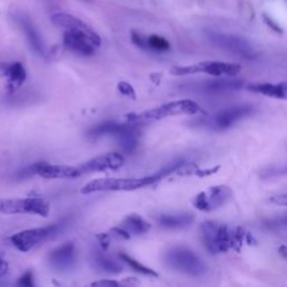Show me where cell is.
Returning <instances> with one entry per match:
<instances>
[{
	"label": "cell",
	"mask_w": 287,
	"mask_h": 287,
	"mask_svg": "<svg viewBox=\"0 0 287 287\" xmlns=\"http://www.w3.org/2000/svg\"><path fill=\"white\" fill-rule=\"evenodd\" d=\"M63 223H55L49 227L27 229L24 231L17 232L11 237L13 246L22 252H27L31 249L39 246L40 243L55 237L62 229Z\"/></svg>",
	"instance_id": "7"
},
{
	"label": "cell",
	"mask_w": 287,
	"mask_h": 287,
	"mask_svg": "<svg viewBox=\"0 0 287 287\" xmlns=\"http://www.w3.org/2000/svg\"><path fill=\"white\" fill-rule=\"evenodd\" d=\"M201 111L200 106L195 101L189 100H177L167 102L165 105H162L154 109L148 111L142 112L138 115L129 116V121L131 122H144V121H153V120H161L166 118V117L172 116H180V115H196Z\"/></svg>",
	"instance_id": "5"
},
{
	"label": "cell",
	"mask_w": 287,
	"mask_h": 287,
	"mask_svg": "<svg viewBox=\"0 0 287 287\" xmlns=\"http://www.w3.org/2000/svg\"><path fill=\"white\" fill-rule=\"evenodd\" d=\"M233 195L232 190L227 185L211 186L206 191L197 194L193 200V205L197 210L210 212L228 203Z\"/></svg>",
	"instance_id": "9"
},
{
	"label": "cell",
	"mask_w": 287,
	"mask_h": 287,
	"mask_svg": "<svg viewBox=\"0 0 287 287\" xmlns=\"http://www.w3.org/2000/svg\"><path fill=\"white\" fill-rule=\"evenodd\" d=\"M158 182L156 175L145 177H128V178H98L89 182L81 189L83 194L93 192H108V191H135L142 189L153 183Z\"/></svg>",
	"instance_id": "4"
},
{
	"label": "cell",
	"mask_w": 287,
	"mask_h": 287,
	"mask_svg": "<svg viewBox=\"0 0 287 287\" xmlns=\"http://www.w3.org/2000/svg\"><path fill=\"white\" fill-rule=\"evenodd\" d=\"M164 261L173 270L184 272L191 276H203L208 271L204 261L190 248L176 246L165 252Z\"/></svg>",
	"instance_id": "3"
},
{
	"label": "cell",
	"mask_w": 287,
	"mask_h": 287,
	"mask_svg": "<svg viewBox=\"0 0 287 287\" xmlns=\"http://www.w3.org/2000/svg\"><path fill=\"white\" fill-rule=\"evenodd\" d=\"M20 25L23 32H24L31 49L34 51L37 55L44 56L45 46L43 43V40H42L40 33L37 32L35 26L33 25V23L30 20H27V18L22 17L20 20Z\"/></svg>",
	"instance_id": "20"
},
{
	"label": "cell",
	"mask_w": 287,
	"mask_h": 287,
	"mask_svg": "<svg viewBox=\"0 0 287 287\" xmlns=\"http://www.w3.org/2000/svg\"><path fill=\"white\" fill-rule=\"evenodd\" d=\"M197 73H205L212 77H236L241 71V67L236 63L220 62V61H205L196 63Z\"/></svg>",
	"instance_id": "14"
},
{
	"label": "cell",
	"mask_w": 287,
	"mask_h": 287,
	"mask_svg": "<svg viewBox=\"0 0 287 287\" xmlns=\"http://www.w3.org/2000/svg\"><path fill=\"white\" fill-rule=\"evenodd\" d=\"M131 42L137 46V48L148 51L147 49V37H145L144 35L140 34V33L133 31L131 32Z\"/></svg>",
	"instance_id": "27"
},
{
	"label": "cell",
	"mask_w": 287,
	"mask_h": 287,
	"mask_svg": "<svg viewBox=\"0 0 287 287\" xmlns=\"http://www.w3.org/2000/svg\"><path fill=\"white\" fill-rule=\"evenodd\" d=\"M248 90L269 98L287 100V81L279 83H253L248 86Z\"/></svg>",
	"instance_id": "19"
},
{
	"label": "cell",
	"mask_w": 287,
	"mask_h": 287,
	"mask_svg": "<svg viewBox=\"0 0 287 287\" xmlns=\"http://www.w3.org/2000/svg\"><path fill=\"white\" fill-rule=\"evenodd\" d=\"M36 174L44 178H74L80 175L78 166L52 165L48 163H37Z\"/></svg>",
	"instance_id": "16"
},
{
	"label": "cell",
	"mask_w": 287,
	"mask_h": 287,
	"mask_svg": "<svg viewBox=\"0 0 287 287\" xmlns=\"http://www.w3.org/2000/svg\"><path fill=\"white\" fill-rule=\"evenodd\" d=\"M51 22L54 26L62 28L65 31H75V30H90V26L87 25L82 20L75 17L71 14L67 13H55L51 16Z\"/></svg>",
	"instance_id": "21"
},
{
	"label": "cell",
	"mask_w": 287,
	"mask_h": 287,
	"mask_svg": "<svg viewBox=\"0 0 287 287\" xmlns=\"http://www.w3.org/2000/svg\"><path fill=\"white\" fill-rule=\"evenodd\" d=\"M8 263L7 261H5L2 257H0V277H4L8 272Z\"/></svg>",
	"instance_id": "32"
},
{
	"label": "cell",
	"mask_w": 287,
	"mask_h": 287,
	"mask_svg": "<svg viewBox=\"0 0 287 287\" xmlns=\"http://www.w3.org/2000/svg\"><path fill=\"white\" fill-rule=\"evenodd\" d=\"M93 286H118L119 283H117L115 280H100V281H96V283L92 284Z\"/></svg>",
	"instance_id": "33"
},
{
	"label": "cell",
	"mask_w": 287,
	"mask_h": 287,
	"mask_svg": "<svg viewBox=\"0 0 287 287\" xmlns=\"http://www.w3.org/2000/svg\"><path fill=\"white\" fill-rule=\"evenodd\" d=\"M63 45L72 53L82 56H91L96 53L97 49L100 48L101 39L92 28L86 31H65Z\"/></svg>",
	"instance_id": "6"
},
{
	"label": "cell",
	"mask_w": 287,
	"mask_h": 287,
	"mask_svg": "<svg viewBox=\"0 0 287 287\" xmlns=\"http://www.w3.org/2000/svg\"><path fill=\"white\" fill-rule=\"evenodd\" d=\"M262 20H263V22H265V24L269 28H271L272 31L278 33V34H283V28L278 25V23H276L274 20H272L271 17L266 15V14H263Z\"/></svg>",
	"instance_id": "29"
},
{
	"label": "cell",
	"mask_w": 287,
	"mask_h": 287,
	"mask_svg": "<svg viewBox=\"0 0 287 287\" xmlns=\"http://www.w3.org/2000/svg\"><path fill=\"white\" fill-rule=\"evenodd\" d=\"M20 286H24V287H32L34 286V277H33V272L32 271H26L25 274H23L20 279H18V283Z\"/></svg>",
	"instance_id": "28"
},
{
	"label": "cell",
	"mask_w": 287,
	"mask_h": 287,
	"mask_svg": "<svg viewBox=\"0 0 287 287\" xmlns=\"http://www.w3.org/2000/svg\"><path fill=\"white\" fill-rule=\"evenodd\" d=\"M51 211L50 203L43 197H25V199H2L0 213L3 214H37L48 216Z\"/></svg>",
	"instance_id": "8"
},
{
	"label": "cell",
	"mask_w": 287,
	"mask_h": 287,
	"mask_svg": "<svg viewBox=\"0 0 287 287\" xmlns=\"http://www.w3.org/2000/svg\"><path fill=\"white\" fill-rule=\"evenodd\" d=\"M2 71L7 79V89L13 93L20 89L26 80V70L21 62H13L5 64L2 67Z\"/></svg>",
	"instance_id": "17"
},
{
	"label": "cell",
	"mask_w": 287,
	"mask_h": 287,
	"mask_svg": "<svg viewBox=\"0 0 287 287\" xmlns=\"http://www.w3.org/2000/svg\"><path fill=\"white\" fill-rule=\"evenodd\" d=\"M137 125L117 124V122L106 121L88 131V136L91 138L114 137L119 143L125 153H133L138 146L139 129Z\"/></svg>",
	"instance_id": "2"
},
{
	"label": "cell",
	"mask_w": 287,
	"mask_h": 287,
	"mask_svg": "<svg viewBox=\"0 0 287 287\" xmlns=\"http://www.w3.org/2000/svg\"><path fill=\"white\" fill-rule=\"evenodd\" d=\"M119 90L120 92L122 93V95H125L127 97H131V98H135V92H134V89L131 86H129L128 83H125V82H122V83H119Z\"/></svg>",
	"instance_id": "30"
},
{
	"label": "cell",
	"mask_w": 287,
	"mask_h": 287,
	"mask_svg": "<svg viewBox=\"0 0 287 287\" xmlns=\"http://www.w3.org/2000/svg\"><path fill=\"white\" fill-rule=\"evenodd\" d=\"M283 173H284V174H287V168H286V169H285V171H284V172H283Z\"/></svg>",
	"instance_id": "35"
},
{
	"label": "cell",
	"mask_w": 287,
	"mask_h": 287,
	"mask_svg": "<svg viewBox=\"0 0 287 287\" xmlns=\"http://www.w3.org/2000/svg\"><path fill=\"white\" fill-rule=\"evenodd\" d=\"M125 164V157L119 153H107L97 156L95 158L89 159L84 162L81 165H79L80 175L84 174H91L96 172H103V171H114L118 169Z\"/></svg>",
	"instance_id": "12"
},
{
	"label": "cell",
	"mask_w": 287,
	"mask_h": 287,
	"mask_svg": "<svg viewBox=\"0 0 287 287\" xmlns=\"http://www.w3.org/2000/svg\"><path fill=\"white\" fill-rule=\"evenodd\" d=\"M255 107L251 105H236L227 107L220 110L211 117L208 121V126L214 130H225L231 128L238 121L242 120L246 117L252 115Z\"/></svg>",
	"instance_id": "10"
},
{
	"label": "cell",
	"mask_w": 287,
	"mask_h": 287,
	"mask_svg": "<svg viewBox=\"0 0 287 287\" xmlns=\"http://www.w3.org/2000/svg\"><path fill=\"white\" fill-rule=\"evenodd\" d=\"M147 49L148 51L157 52V53H163L171 50V44L169 42L159 35H150L147 37Z\"/></svg>",
	"instance_id": "25"
},
{
	"label": "cell",
	"mask_w": 287,
	"mask_h": 287,
	"mask_svg": "<svg viewBox=\"0 0 287 287\" xmlns=\"http://www.w3.org/2000/svg\"><path fill=\"white\" fill-rule=\"evenodd\" d=\"M263 224L269 229H285L287 228V213L266 219L263 221Z\"/></svg>",
	"instance_id": "26"
},
{
	"label": "cell",
	"mask_w": 287,
	"mask_h": 287,
	"mask_svg": "<svg viewBox=\"0 0 287 287\" xmlns=\"http://www.w3.org/2000/svg\"><path fill=\"white\" fill-rule=\"evenodd\" d=\"M121 228L125 229L130 236L131 234H136V236H137V234H144L148 232L150 229V224L138 214H129L122 221Z\"/></svg>",
	"instance_id": "23"
},
{
	"label": "cell",
	"mask_w": 287,
	"mask_h": 287,
	"mask_svg": "<svg viewBox=\"0 0 287 287\" xmlns=\"http://www.w3.org/2000/svg\"><path fill=\"white\" fill-rule=\"evenodd\" d=\"M210 41L224 51H228L230 53L241 56L244 59H253L256 56L255 50L251 44L247 42V40L242 37L234 35H225L218 34V33H211L209 35Z\"/></svg>",
	"instance_id": "11"
},
{
	"label": "cell",
	"mask_w": 287,
	"mask_h": 287,
	"mask_svg": "<svg viewBox=\"0 0 287 287\" xmlns=\"http://www.w3.org/2000/svg\"><path fill=\"white\" fill-rule=\"evenodd\" d=\"M201 237L204 247L211 253H222L229 250L239 251L244 243L257 242L250 232L241 227H230L228 224L205 221L201 225Z\"/></svg>",
	"instance_id": "1"
},
{
	"label": "cell",
	"mask_w": 287,
	"mask_h": 287,
	"mask_svg": "<svg viewBox=\"0 0 287 287\" xmlns=\"http://www.w3.org/2000/svg\"><path fill=\"white\" fill-rule=\"evenodd\" d=\"M91 261L97 269H100L103 272H107V274L117 275L122 271V266L119 261L112 259V258L101 251L93 252Z\"/></svg>",
	"instance_id": "22"
},
{
	"label": "cell",
	"mask_w": 287,
	"mask_h": 287,
	"mask_svg": "<svg viewBox=\"0 0 287 287\" xmlns=\"http://www.w3.org/2000/svg\"><path fill=\"white\" fill-rule=\"evenodd\" d=\"M278 253L285 260H287V246H280L278 248Z\"/></svg>",
	"instance_id": "34"
},
{
	"label": "cell",
	"mask_w": 287,
	"mask_h": 287,
	"mask_svg": "<svg viewBox=\"0 0 287 287\" xmlns=\"http://www.w3.org/2000/svg\"><path fill=\"white\" fill-rule=\"evenodd\" d=\"M119 257H120V259L122 261L126 262L127 265L133 268L135 271L139 272V274H143V275H146V276H154V277L158 276L157 272L155 271V270H153L152 268L146 267L145 265H143V263H140L138 260L134 259L133 257L126 255V253H120Z\"/></svg>",
	"instance_id": "24"
},
{
	"label": "cell",
	"mask_w": 287,
	"mask_h": 287,
	"mask_svg": "<svg viewBox=\"0 0 287 287\" xmlns=\"http://www.w3.org/2000/svg\"><path fill=\"white\" fill-rule=\"evenodd\" d=\"M270 202L272 204L280 205V206H287V194H280L270 197Z\"/></svg>",
	"instance_id": "31"
},
{
	"label": "cell",
	"mask_w": 287,
	"mask_h": 287,
	"mask_svg": "<svg viewBox=\"0 0 287 287\" xmlns=\"http://www.w3.org/2000/svg\"><path fill=\"white\" fill-rule=\"evenodd\" d=\"M194 221V215L192 213H164L159 214L157 222L161 227L165 229H183L189 227Z\"/></svg>",
	"instance_id": "18"
},
{
	"label": "cell",
	"mask_w": 287,
	"mask_h": 287,
	"mask_svg": "<svg viewBox=\"0 0 287 287\" xmlns=\"http://www.w3.org/2000/svg\"><path fill=\"white\" fill-rule=\"evenodd\" d=\"M243 88V81L241 80H230V79H218L208 80L200 83L197 86L199 91H202L208 95H221V93L238 91Z\"/></svg>",
	"instance_id": "15"
},
{
	"label": "cell",
	"mask_w": 287,
	"mask_h": 287,
	"mask_svg": "<svg viewBox=\"0 0 287 287\" xmlns=\"http://www.w3.org/2000/svg\"><path fill=\"white\" fill-rule=\"evenodd\" d=\"M48 260L50 266L55 270L67 272L74 267L77 262V250L73 242H65L55 248L49 253Z\"/></svg>",
	"instance_id": "13"
}]
</instances>
